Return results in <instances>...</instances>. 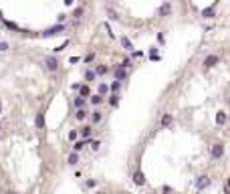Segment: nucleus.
<instances>
[{
	"label": "nucleus",
	"instance_id": "nucleus-1",
	"mask_svg": "<svg viewBox=\"0 0 230 194\" xmlns=\"http://www.w3.org/2000/svg\"><path fill=\"white\" fill-rule=\"evenodd\" d=\"M47 63H49V67H51V69H57V61H55V59H49Z\"/></svg>",
	"mask_w": 230,
	"mask_h": 194
},
{
	"label": "nucleus",
	"instance_id": "nucleus-2",
	"mask_svg": "<svg viewBox=\"0 0 230 194\" xmlns=\"http://www.w3.org/2000/svg\"><path fill=\"white\" fill-rule=\"evenodd\" d=\"M216 61H218V59H216V57H210V59H208V61H206V65H208V67H210V65H212V63H216Z\"/></svg>",
	"mask_w": 230,
	"mask_h": 194
},
{
	"label": "nucleus",
	"instance_id": "nucleus-3",
	"mask_svg": "<svg viewBox=\"0 0 230 194\" xmlns=\"http://www.w3.org/2000/svg\"><path fill=\"white\" fill-rule=\"evenodd\" d=\"M224 119H226V115H224V113H220V115H218V123H224Z\"/></svg>",
	"mask_w": 230,
	"mask_h": 194
},
{
	"label": "nucleus",
	"instance_id": "nucleus-4",
	"mask_svg": "<svg viewBox=\"0 0 230 194\" xmlns=\"http://www.w3.org/2000/svg\"><path fill=\"white\" fill-rule=\"evenodd\" d=\"M8 49V45H6V42H0V51H6Z\"/></svg>",
	"mask_w": 230,
	"mask_h": 194
}]
</instances>
